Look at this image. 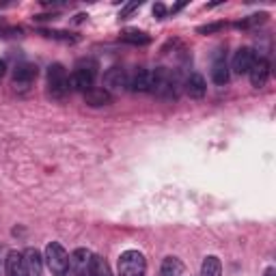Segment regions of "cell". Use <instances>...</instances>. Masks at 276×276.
Segmentation results:
<instances>
[{
  "instance_id": "cell-18",
  "label": "cell",
  "mask_w": 276,
  "mask_h": 276,
  "mask_svg": "<svg viewBox=\"0 0 276 276\" xmlns=\"http://www.w3.org/2000/svg\"><path fill=\"white\" fill-rule=\"evenodd\" d=\"M121 41L125 44H132V46H147L151 41V37L147 33H142V30H136V28H128L121 33Z\"/></svg>"
},
{
  "instance_id": "cell-2",
  "label": "cell",
  "mask_w": 276,
  "mask_h": 276,
  "mask_svg": "<svg viewBox=\"0 0 276 276\" xmlns=\"http://www.w3.org/2000/svg\"><path fill=\"white\" fill-rule=\"evenodd\" d=\"M95 78H97V63H93V60L80 63L74 74L69 76V91H82V93H87V91L93 89Z\"/></svg>"
},
{
  "instance_id": "cell-22",
  "label": "cell",
  "mask_w": 276,
  "mask_h": 276,
  "mask_svg": "<svg viewBox=\"0 0 276 276\" xmlns=\"http://www.w3.org/2000/svg\"><path fill=\"white\" fill-rule=\"evenodd\" d=\"M265 17H268V13H257V15H250L248 19H242V22H238L235 26H238V28H248L252 24H261Z\"/></svg>"
},
{
  "instance_id": "cell-12",
  "label": "cell",
  "mask_w": 276,
  "mask_h": 276,
  "mask_svg": "<svg viewBox=\"0 0 276 276\" xmlns=\"http://www.w3.org/2000/svg\"><path fill=\"white\" fill-rule=\"evenodd\" d=\"M89 261H91V252L87 248H78L74 254L69 257V270L74 276H89Z\"/></svg>"
},
{
  "instance_id": "cell-16",
  "label": "cell",
  "mask_w": 276,
  "mask_h": 276,
  "mask_svg": "<svg viewBox=\"0 0 276 276\" xmlns=\"http://www.w3.org/2000/svg\"><path fill=\"white\" fill-rule=\"evenodd\" d=\"M5 272H7V276H26V268H24V257H22V252L11 250V252L7 254Z\"/></svg>"
},
{
  "instance_id": "cell-28",
  "label": "cell",
  "mask_w": 276,
  "mask_h": 276,
  "mask_svg": "<svg viewBox=\"0 0 276 276\" xmlns=\"http://www.w3.org/2000/svg\"><path fill=\"white\" fill-rule=\"evenodd\" d=\"M265 276H274V270H272V268H270V270H268V272H265Z\"/></svg>"
},
{
  "instance_id": "cell-20",
  "label": "cell",
  "mask_w": 276,
  "mask_h": 276,
  "mask_svg": "<svg viewBox=\"0 0 276 276\" xmlns=\"http://www.w3.org/2000/svg\"><path fill=\"white\" fill-rule=\"evenodd\" d=\"M162 276H183V265L177 257H166L162 261Z\"/></svg>"
},
{
  "instance_id": "cell-15",
  "label": "cell",
  "mask_w": 276,
  "mask_h": 276,
  "mask_svg": "<svg viewBox=\"0 0 276 276\" xmlns=\"http://www.w3.org/2000/svg\"><path fill=\"white\" fill-rule=\"evenodd\" d=\"M128 89L134 91V93H149V91H151V71H147V69H136L134 74L130 76Z\"/></svg>"
},
{
  "instance_id": "cell-14",
  "label": "cell",
  "mask_w": 276,
  "mask_h": 276,
  "mask_svg": "<svg viewBox=\"0 0 276 276\" xmlns=\"http://www.w3.org/2000/svg\"><path fill=\"white\" fill-rule=\"evenodd\" d=\"M112 99H115V95H110L104 87H93L91 91L84 93V101H87V106H91V108L108 106V104H112Z\"/></svg>"
},
{
  "instance_id": "cell-23",
  "label": "cell",
  "mask_w": 276,
  "mask_h": 276,
  "mask_svg": "<svg viewBox=\"0 0 276 276\" xmlns=\"http://www.w3.org/2000/svg\"><path fill=\"white\" fill-rule=\"evenodd\" d=\"M222 28V22H216V24H207V26H201L199 28V33L201 35H207V33H216V30Z\"/></svg>"
},
{
  "instance_id": "cell-11",
  "label": "cell",
  "mask_w": 276,
  "mask_h": 276,
  "mask_svg": "<svg viewBox=\"0 0 276 276\" xmlns=\"http://www.w3.org/2000/svg\"><path fill=\"white\" fill-rule=\"evenodd\" d=\"M183 91L190 99H203L207 93V84H205V78L201 74H190L183 82Z\"/></svg>"
},
{
  "instance_id": "cell-7",
  "label": "cell",
  "mask_w": 276,
  "mask_h": 276,
  "mask_svg": "<svg viewBox=\"0 0 276 276\" xmlns=\"http://www.w3.org/2000/svg\"><path fill=\"white\" fill-rule=\"evenodd\" d=\"M37 76H39V69H37V65H33V63H19L15 69H13V87L15 89H19V91H26L30 84L37 80Z\"/></svg>"
},
{
  "instance_id": "cell-21",
  "label": "cell",
  "mask_w": 276,
  "mask_h": 276,
  "mask_svg": "<svg viewBox=\"0 0 276 276\" xmlns=\"http://www.w3.org/2000/svg\"><path fill=\"white\" fill-rule=\"evenodd\" d=\"M44 35L50 37V39H58V41H67V44H74L78 41V37H74L67 30H44Z\"/></svg>"
},
{
  "instance_id": "cell-13",
  "label": "cell",
  "mask_w": 276,
  "mask_h": 276,
  "mask_svg": "<svg viewBox=\"0 0 276 276\" xmlns=\"http://www.w3.org/2000/svg\"><path fill=\"white\" fill-rule=\"evenodd\" d=\"M22 257H24L26 276H41L44 274V257L37 248H26L22 252Z\"/></svg>"
},
{
  "instance_id": "cell-3",
  "label": "cell",
  "mask_w": 276,
  "mask_h": 276,
  "mask_svg": "<svg viewBox=\"0 0 276 276\" xmlns=\"http://www.w3.org/2000/svg\"><path fill=\"white\" fill-rule=\"evenodd\" d=\"M48 93L54 99H63L69 93V76L60 63H52L48 67Z\"/></svg>"
},
{
  "instance_id": "cell-1",
  "label": "cell",
  "mask_w": 276,
  "mask_h": 276,
  "mask_svg": "<svg viewBox=\"0 0 276 276\" xmlns=\"http://www.w3.org/2000/svg\"><path fill=\"white\" fill-rule=\"evenodd\" d=\"M162 99H175L177 97V76L166 67H158L151 71V91Z\"/></svg>"
},
{
  "instance_id": "cell-6",
  "label": "cell",
  "mask_w": 276,
  "mask_h": 276,
  "mask_svg": "<svg viewBox=\"0 0 276 276\" xmlns=\"http://www.w3.org/2000/svg\"><path fill=\"white\" fill-rule=\"evenodd\" d=\"M128 84H130V76L123 67H110L104 74V89L110 95L123 93V91H128Z\"/></svg>"
},
{
  "instance_id": "cell-26",
  "label": "cell",
  "mask_w": 276,
  "mask_h": 276,
  "mask_svg": "<svg viewBox=\"0 0 276 276\" xmlns=\"http://www.w3.org/2000/svg\"><path fill=\"white\" fill-rule=\"evenodd\" d=\"M5 74H7V63L5 60H0V80L5 78Z\"/></svg>"
},
{
  "instance_id": "cell-17",
  "label": "cell",
  "mask_w": 276,
  "mask_h": 276,
  "mask_svg": "<svg viewBox=\"0 0 276 276\" xmlns=\"http://www.w3.org/2000/svg\"><path fill=\"white\" fill-rule=\"evenodd\" d=\"M89 276H112L108 261H106L104 257H99V254H91V261H89Z\"/></svg>"
},
{
  "instance_id": "cell-4",
  "label": "cell",
  "mask_w": 276,
  "mask_h": 276,
  "mask_svg": "<svg viewBox=\"0 0 276 276\" xmlns=\"http://www.w3.org/2000/svg\"><path fill=\"white\" fill-rule=\"evenodd\" d=\"M46 263L54 276H65L69 272V254L58 242H50L46 246Z\"/></svg>"
},
{
  "instance_id": "cell-9",
  "label": "cell",
  "mask_w": 276,
  "mask_h": 276,
  "mask_svg": "<svg viewBox=\"0 0 276 276\" xmlns=\"http://www.w3.org/2000/svg\"><path fill=\"white\" fill-rule=\"evenodd\" d=\"M248 78H250V84L257 87V89L268 84V80H270V60L263 58V56L254 58V63H252V67L248 71Z\"/></svg>"
},
{
  "instance_id": "cell-27",
  "label": "cell",
  "mask_w": 276,
  "mask_h": 276,
  "mask_svg": "<svg viewBox=\"0 0 276 276\" xmlns=\"http://www.w3.org/2000/svg\"><path fill=\"white\" fill-rule=\"evenodd\" d=\"M183 7H186V3H179V5H175V7H173V13H177L179 9H183Z\"/></svg>"
},
{
  "instance_id": "cell-24",
  "label": "cell",
  "mask_w": 276,
  "mask_h": 276,
  "mask_svg": "<svg viewBox=\"0 0 276 276\" xmlns=\"http://www.w3.org/2000/svg\"><path fill=\"white\" fill-rule=\"evenodd\" d=\"M153 15H156L158 19H162V17L166 15V7L162 5V3H156V5H153Z\"/></svg>"
},
{
  "instance_id": "cell-25",
  "label": "cell",
  "mask_w": 276,
  "mask_h": 276,
  "mask_svg": "<svg viewBox=\"0 0 276 276\" xmlns=\"http://www.w3.org/2000/svg\"><path fill=\"white\" fill-rule=\"evenodd\" d=\"M140 7V3H138V0H136V3H130V5H125L123 9H121V17H128L132 11H134V9H138Z\"/></svg>"
},
{
  "instance_id": "cell-19",
  "label": "cell",
  "mask_w": 276,
  "mask_h": 276,
  "mask_svg": "<svg viewBox=\"0 0 276 276\" xmlns=\"http://www.w3.org/2000/svg\"><path fill=\"white\" fill-rule=\"evenodd\" d=\"M201 276H222V263L218 257H209L203 259V265H201Z\"/></svg>"
},
{
  "instance_id": "cell-8",
  "label": "cell",
  "mask_w": 276,
  "mask_h": 276,
  "mask_svg": "<svg viewBox=\"0 0 276 276\" xmlns=\"http://www.w3.org/2000/svg\"><path fill=\"white\" fill-rule=\"evenodd\" d=\"M231 78V71H229V63H227V54L224 50H216L214 54V60H211V80L214 84H227Z\"/></svg>"
},
{
  "instance_id": "cell-5",
  "label": "cell",
  "mask_w": 276,
  "mask_h": 276,
  "mask_svg": "<svg viewBox=\"0 0 276 276\" xmlns=\"http://www.w3.org/2000/svg\"><path fill=\"white\" fill-rule=\"evenodd\" d=\"M147 261L138 250H125L119 257V276H145Z\"/></svg>"
},
{
  "instance_id": "cell-10",
  "label": "cell",
  "mask_w": 276,
  "mask_h": 276,
  "mask_svg": "<svg viewBox=\"0 0 276 276\" xmlns=\"http://www.w3.org/2000/svg\"><path fill=\"white\" fill-rule=\"evenodd\" d=\"M254 58H257V54H254L252 48H240L238 52H235V56H233L231 69H233L238 76L248 74L250 67H252V63H254Z\"/></svg>"
}]
</instances>
